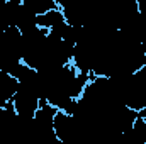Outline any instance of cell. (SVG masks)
Masks as SVG:
<instances>
[{"label": "cell", "mask_w": 146, "mask_h": 144, "mask_svg": "<svg viewBox=\"0 0 146 144\" xmlns=\"http://www.w3.org/2000/svg\"><path fill=\"white\" fill-rule=\"evenodd\" d=\"M41 105V95L36 88L19 85L17 93L12 98V107L15 110L17 117L21 122H31L39 110Z\"/></svg>", "instance_id": "6da1fadb"}, {"label": "cell", "mask_w": 146, "mask_h": 144, "mask_svg": "<svg viewBox=\"0 0 146 144\" xmlns=\"http://www.w3.org/2000/svg\"><path fill=\"white\" fill-rule=\"evenodd\" d=\"M36 24L39 29H44V31L51 32V31L61 27L63 24H66V19H65V14H63L61 7H58L54 10H49V12L36 17Z\"/></svg>", "instance_id": "7a4b0ae2"}, {"label": "cell", "mask_w": 146, "mask_h": 144, "mask_svg": "<svg viewBox=\"0 0 146 144\" xmlns=\"http://www.w3.org/2000/svg\"><path fill=\"white\" fill-rule=\"evenodd\" d=\"M22 5H24V9H27L36 17L60 7L56 0H22Z\"/></svg>", "instance_id": "3957f363"}]
</instances>
